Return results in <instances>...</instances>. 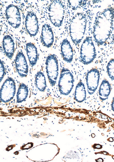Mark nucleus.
I'll return each mask as SVG.
<instances>
[{
    "label": "nucleus",
    "mask_w": 114,
    "mask_h": 162,
    "mask_svg": "<svg viewBox=\"0 0 114 162\" xmlns=\"http://www.w3.org/2000/svg\"><path fill=\"white\" fill-rule=\"evenodd\" d=\"M111 91V86L106 79L102 80L99 86L98 93L99 99L104 101L107 99Z\"/></svg>",
    "instance_id": "nucleus-17"
},
{
    "label": "nucleus",
    "mask_w": 114,
    "mask_h": 162,
    "mask_svg": "<svg viewBox=\"0 0 114 162\" xmlns=\"http://www.w3.org/2000/svg\"><path fill=\"white\" fill-rule=\"evenodd\" d=\"M2 47L6 57L12 60L15 50V43L12 37L9 35H5L2 41Z\"/></svg>",
    "instance_id": "nucleus-14"
},
{
    "label": "nucleus",
    "mask_w": 114,
    "mask_h": 162,
    "mask_svg": "<svg viewBox=\"0 0 114 162\" xmlns=\"http://www.w3.org/2000/svg\"><path fill=\"white\" fill-rule=\"evenodd\" d=\"M87 20L86 15L83 12L77 13L72 18L69 25V35L76 45H79L84 36Z\"/></svg>",
    "instance_id": "nucleus-2"
},
{
    "label": "nucleus",
    "mask_w": 114,
    "mask_h": 162,
    "mask_svg": "<svg viewBox=\"0 0 114 162\" xmlns=\"http://www.w3.org/2000/svg\"><path fill=\"white\" fill-rule=\"evenodd\" d=\"M107 72L109 77L112 80H114V58L111 59L106 67Z\"/></svg>",
    "instance_id": "nucleus-20"
},
{
    "label": "nucleus",
    "mask_w": 114,
    "mask_h": 162,
    "mask_svg": "<svg viewBox=\"0 0 114 162\" xmlns=\"http://www.w3.org/2000/svg\"><path fill=\"white\" fill-rule=\"evenodd\" d=\"M97 56L95 46L91 36H87L83 41L80 47V59L84 65L92 63Z\"/></svg>",
    "instance_id": "nucleus-4"
},
{
    "label": "nucleus",
    "mask_w": 114,
    "mask_h": 162,
    "mask_svg": "<svg viewBox=\"0 0 114 162\" xmlns=\"http://www.w3.org/2000/svg\"><path fill=\"white\" fill-rule=\"evenodd\" d=\"M0 81L1 82L5 74V67L3 62L0 60Z\"/></svg>",
    "instance_id": "nucleus-21"
},
{
    "label": "nucleus",
    "mask_w": 114,
    "mask_h": 162,
    "mask_svg": "<svg viewBox=\"0 0 114 162\" xmlns=\"http://www.w3.org/2000/svg\"><path fill=\"white\" fill-rule=\"evenodd\" d=\"M91 135V136H92V137H93V138L94 137H95V134H92Z\"/></svg>",
    "instance_id": "nucleus-23"
},
{
    "label": "nucleus",
    "mask_w": 114,
    "mask_h": 162,
    "mask_svg": "<svg viewBox=\"0 0 114 162\" xmlns=\"http://www.w3.org/2000/svg\"><path fill=\"white\" fill-rule=\"evenodd\" d=\"M28 93V87L24 83H21L19 86L17 94V102H21L27 97Z\"/></svg>",
    "instance_id": "nucleus-19"
},
{
    "label": "nucleus",
    "mask_w": 114,
    "mask_h": 162,
    "mask_svg": "<svg viewBox=\"0 0 114 162\" xmlns=\"http://www.w3.org/2000/svg\"><path fill=\"white\" fill-rule=\"evenodd\" d=\"M16 85L15 80L8 77L5 81L0 89L1 100L7 102L11 100L16 92Z\"/></svg>",
    "instance_id": "nucleus-7"
},
{
    "label": "nucleus",
    "mask_w": 114,
    "mask_h": 162,
    "mask_svg": "<svg viewBox=\"0 0 114 162\" xmlns=\"http://www.w3.org/2000/svg\"><path fill=\"white\" fill-rule=\"evenodd\" d=\"M60 51L63 60L68 63H71L73 59V49L70 41L66 38L62 41Z\"/></svg>",
    "instance_id": "nucleus-13"
},
{
    "label": "nucleus",
    "mask_w": 114,
    "mask_h": 162,
    "mask_svg": "<svg viewBox=\"0 0 114 162\" xmlns=\"http://www.w3.org/2000/svg\"><path fill=\"white\" fill-rule=\"evenodd\" d=\"M25 26L28 33L31 37L35 36L37 34L39 29L38 21L34 12L30 11L27 13L25 18Z\"/></svg>",
    "instance_id": "nucleus-10"
},
{
    "label": "nucleus",
    "mask_w": 114,
    "mask_h": 162,
    "mask_svg": "<svg viewBox=\"0 0 114 162\" xmlns=\"http://www.w3.org/2000/svg\"><path fill=\"white\" fill-rule=\"evenodd\" d=\"M86 92L84 83L80 80L77 84L74 92V99L78 103H81L86 99Z\"/></svg>",
    "instance_id": "nucleus-16"
},
{
    "label": "nucleus",
    "mask_w": 114,
    "mask_h": 162,
    "mask_svg": "<svg viewBox=\"0 0 114 162\" xmlns=\"http://www.w3.org/2000/svg\"><path fill=\"white\" fill-rule=\"evenodd\" d=\"M35 84L40 92H44L46 88V81L44 73L41 71H38L35 76Z\"/></svg>",
    "instance_id": "nucleus-18"
},
{
    "label": "nucleus",
    "mask_w": 114,
    "mask_h": 162,
    "mask_svg": "<svg viewBox=\"0 0 114 162\" xmlns=\"http://www.w3.org/2000/svg\"><path fill=\"white\" fill-rule=\"evenodd\" d=\"M111 108L112 110L114 112V97H113L111 103Z\"/></svg>",
    "instance_id": "nucleus-22"
},
{
    "label": "nucleus",
    "mask_w": 114,
    "mask_h": 162,
    "mask_svg": "<svg viewBox=\"0 0 114 162\" xmlns=\"http://www.w3.org/2000/svg\"><path fill=\"white\" fill-rule=\"evenodd\" d=\"M45 64L46 73L49 82L52 87L54 86L58 75V61L54 54H50L46 58Z\"/></svg>",
    "instance_id": "nucleus-6"
},
{
    "label": "nucleus",
    "mask_w": 114,
    "mask_h": 162,
    "mask_svg": "<svg viewBox=\"0 0 114 162\" xmlns=\"http://www.w3.org/2000/svg\"><path fill=\"white\" fill-rule=\"evenodd\" d=\"M26 50L30 66L33 67L36 64L38 59L37 48L33 43L28 42L26 45Z\"/></svg>",
    "instance_id": "nucleus-15"
},
{
    "label": "nucleus",
    "mask_w": 114,
    "mask_h": 162,
    "mask_svg": "<svg viewBox=\"0 0 114 162\" xmlns=\"http://www.w3.org/2000/svg\"><path fill=\"white\" fill-rule=\"evenodd\" d=\"M54 41V35L52 27L49 24H44L42 27L41 43L43 46L49 48L52 45Z\"/></svg>",
    "instance_id": "nucleus-12"
},
{
    "label": "nucleus",
    "mask_w": 114,
    "mask_h": 162,
    "mask_svg": "<svg viewBox=\"0 0 114 162\" xmlns=\"http://www.w3.org/2000/svg\"><path fill=\"white\" fill-rule=\"evenodd\" d=\"M16 70L21 78L26 77L28 74V67L25 57L22 51H18L15 59Z\"/></svg>",
    "instance_id": "nucleus-11"
},
{
    "label": "nucleus",
    "mask_w": 114,
    "mask_h": 162,
    "mask_svg": "<svg viewBox=\"0 0 114 162\" xmlns=\"http://www.w3.org/2000/svg\"><path fill=\"white\" fill-rule=\"evenodd\" d=\"M100 77L99 70L96 68H93L87 73L86 76L87 92L90 95L95 92L98 87Z\"/></svg>",
    "instance_id": "nucleus-9"
},
{
    "label": "nucleus",
    "mask_w": 114,
    "mask_h": 162,
    "mask_svg": "<svg viewBox=\"0 0 114 162\" xmlns=\"http://www.w3.org/2000/svg\"><path fill=\"white\" fill-rule=\"evenodd\" d=\"M73 75L68 68L62 67L61 70L58 82V88L60 94L65 95H68L74 86Z\"/></svg>",
    "instance_id": "nucleus-5"
},
{
    "label": "nucleus",
    "mask_w": 114,
    "mask_h": 162,
    "mask_svg": "<svg viewBox=\"0 0 114 162\" xmlns=\"http://www.w3.org/2000/svg\"><path fill=\"white\" fill-rule=\"evenodd\" d=\"M48 14L51 23L56 27L61 26L65 14V5L61 0H52L48 8Z\"/></svg>",
    "instance_id": "nucleus-3"
},
{
    "label": "nucleus",
    "mask_w": 114,
    "mask_h": 162,
    "mask_svg": "<svg viewBox=\"0 0 114 162\" xmlns=\"http://www.w3.org/2000/svg\"><path fill=\"white\" fill-rule=\"evenodd\" d=\"M5 16L8 24L15 29L19 28L21 22V13L17 6L10 4L6 8Z\"/></svg>",
    "instance_id": "nucleus-8"
},
{
    "label": "nucleus",
    "mask_w": 114,
    "mask_h": 162,
    "mask_svg": "<svg viewBox=\"0 0 114 162\" xmlns=\"http://www.w3.org/2000/svg\"><path fill=\"white\" fill-rule=\"evenodd\" d=\"M113 9L108 8L97 13L93 27L94 40L99 46L106 42L111 32Z\"/></svg>",
    "instance_id": "nucleus-1"
}]
</instances>
